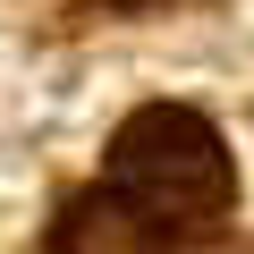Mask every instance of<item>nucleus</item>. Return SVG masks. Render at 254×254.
<instances>
[{
	"mask_svg": "<svg viewBox=\"0 0 254 254\" xmlns=\"http://www.w3.org/2000/svg\"><path fill=\"white\" fill-rule=\"evenodd\" d=\"M110 187L127 203H144L161 229H212L237 203V170H229L220 127L203 110H178V102L136 110L110 136Z\"/></svg>",
	"mask_w": 254,
	"mask_h": 254,
	"instance_id": "nucleus-1",
	"label": "nucleus"
},
{
	"mask_svg": "<svg viewBox=\"0 0 254 254\" xmlns=\"http://www.w3.org/2000/svg\"><path fill=\"white\" fill-rule=\"evenodd\" d=\"M51 254H170V229L119 187H85L51 220Z\"/></svg>",
	"mask_w": 254,
	"mask_h": 254,
	"instance_id": "nucleus-2",
	"label": "nucleus"
}]
</instances>
